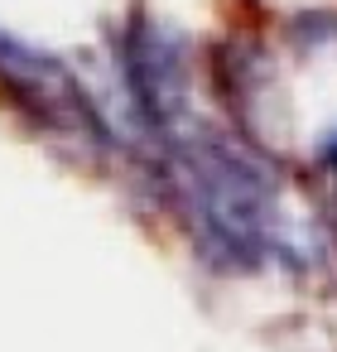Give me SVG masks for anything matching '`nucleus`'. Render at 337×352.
<instances>
[{
	"label": "nucleus",
	"instance_id": "2",
	"mask_svg": "<svg viewBox=\"0 0 337 352\" xmlns=\"http://www.w3.org/2000/svg\"><path fill=\"white\" fill-rule=\"evenodd\" d=\"M0 82H5L20 97V107L30 116H39L44 126L78 131V135H97V140L106 135V126H102L97 107L87 102V92L78 87V78L58 58L20 44L10 34H0Z\"/></svg>",
	"mask_w": 337,
	"mask_h": 352
},
{
	"label": "nucleus",
	"instance_id": "3",
	"mask_svg": "<svg viewBox=\"0 0 337 352\" xmlns=\"http://www.w3.org/2000/svg\"><path fill=\"white\" fill-rule=\"evenodd\" d=\"M126 78H130V97H135V111L145 116V126H154L164 135L183 126V116H188V58H183V44L174 34L140 20L126 39Z\"/></svg>",
	"mask_w": 337,
	"mask_h": 352
},
{
	"label": "nucleus",
	"instance_id": "1",
	"mask_svg": "<svg viewBox=\"0 0 337 352\" xmlns=\"http://www.w3.org/2000/svg\"><path fill=\"white\" fill-rule=\"evenodd\" d=\"M169 164L198 232L212 236L231 261H265L284 251V208L275 174L226 135L169 131Z\"/></svg>",
	"mask_w": 337,
	"mask_h": 352
},
{
	"label": "nucleus",
	"instance_id": "4",
	"mask_svg": "<svg viewBox=\"0 0 337 352\" xmlns=\"http://www.w3.org/2000/svg\"><path fill=\"white\" fill-rule=\"evenodd\" d=\"M318 155H323V164H337V131L323 140V150H318Z\"/></svg>",
	"mask_w": 337,
	"mask_h": 352
}]
</instances>
